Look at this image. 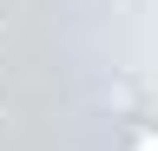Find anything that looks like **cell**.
<instances>
[{"label":"cell","instance_id":"6da1fadb","mask_svg":"<svg viewBox=\"0 0 158 151\" xmlns=\"http://www.w3.org/2000/svg\"><path fill=\"white\" fill-rule=\"evenodd\" d=\"M118 145L125 151H158V118H125L118 125Z\"/></svg>","mask_w":158,"mask_h":151}]
</instances>
